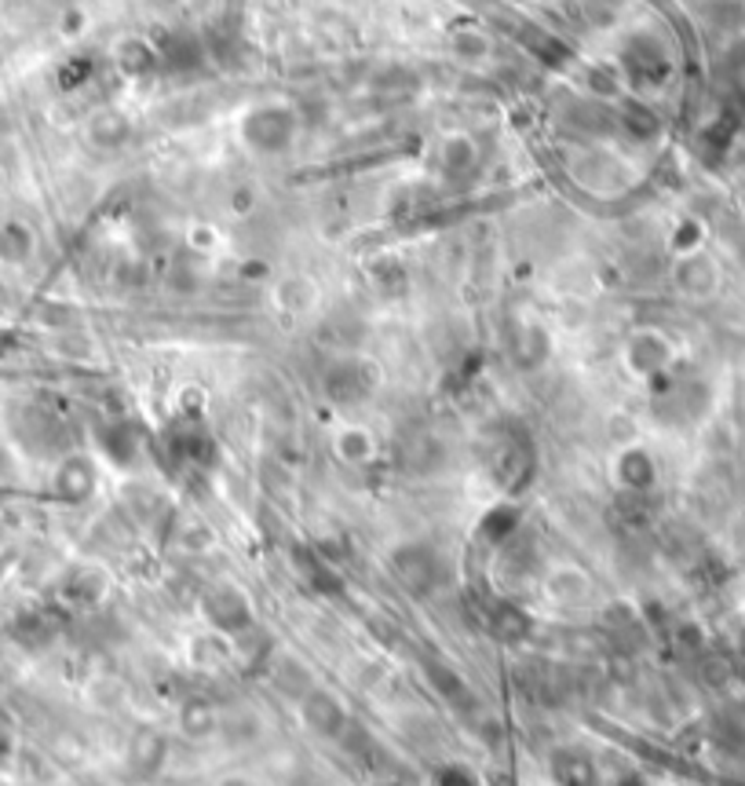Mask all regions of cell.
<instances>
[{
	"label": "cell",
	"instance_id": "obj_1",
	"mask_svg": "<svg viewBox=\"0 0 745 786\" xmlns=\"http://www.w3.org/2000/svg\"><path fill=\"white\" fill-rule=\"evenodd\" d=\"M245 135L260 154H278L292 140V114L286 107H260L256 114H249Z\"/></svg>",
	"mask_w": 745,
	"mask_h": 786
}]
</instances>
